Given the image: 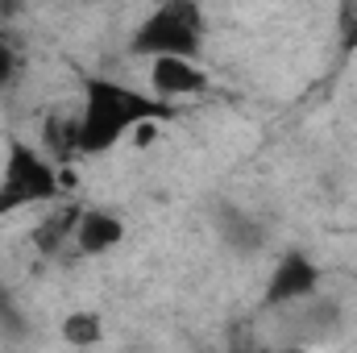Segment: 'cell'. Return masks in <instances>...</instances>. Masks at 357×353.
Masks as SVG:
<instances>
[{
	"label": "cell",
	"mask_w": 357,
	"mask_h": 353,
	"mask_svg": "<svg viewBox=\"0 0 357 353\" xmlns=\"http://www.w3.org/2000/svg\"><path fill=\"white\" fill-rule=\"evenodd\" d=\"M178 104L154 96V91L129 88L108 75H88L79 84V108H75V158H100L133 137L146 121H171Z\"/></svg>",
	"instance_id": "obj_1"
},
{
	"label": "cell",
	"mask_w": 357,
	"mask_h": 353,
	"mask_svg": "<svg viewBox=\"0 0 357 353\" xmlns=\"http://www.w3.org/2000/svg\"><path fill=\"white\" fill-rule=\"evenodd\" d=\"M63 183H67V175L42 146L13 137L4 150V167H0V220L54 204L63 195Z\"/></svg>",
	"instance_id": "obj_2"
},
{
	"label": "cell",
	"mask_w": 357,
	"mask_h": 353,
	"mask_svg": "<svg viewBox=\"0 0 357 353\" xmlns=\"http://www.w3.org/2000/svg\"><path fill=\"white\" fill-rule=\"evenodd\" d=\"M208 42V17L199 0H158L129 33V54L158 59V54H187L199 59Z\"/></svg>",
	"instance_id": "obj_3"
},
{
	"label": "cell",
	"mask_w": 357,
	"mask_h": 353,
	"mask_svg": "<svg viewBox=\"0 0 357 353\" xmlns=\"http://www.w3.org/2000/svg\"><path fill=\"white\" fill-rule=\"evenodd\" d=\"M316 291H324V270L320 262L307 254V250H282L278 262L270 266L266 287H262V308L266 312H282V308H295L303 299H312Z\"/></svg>",
	"instance_id": "obj_4"
},
{
	"label": "cell",
	"mask_w": 357,
	"mask_h": 353,
	"mask_svg": "<svg viewBox=\"0 0 357 353\" xmlns=\"http://www.w3.org/2000/svg\"><path fill=\"white\" fill-rule=\"evenodd\" d=\"M212 229H216L220 246L233 250V254H241V258H254V254H262L270 246L266 220L254 216L250 208L233 204V200H220V204L212 208Z\"/></svg>",
	"instance_id": "obj_5"
},
{
	"label": "cell",
	"mask_w": 357,
	"mask_h": 353,
	"mask_svg": "<svg viewBox=\"0 0 357 353\" xmlns=\"http://www.w3.org/2000/svg\"><path fill=\"white\" fill-rule=\"evenodd\" d=\"M150 63V91L162 96V100H191V96H204L212 88L208 71L199 67V59H187V54H158V59H146Z\"/></svg>",
	"instance_id": "obj_6"
},
{
	"label": "cell",
	"mask_w": 357,
	"mask_h": 353,
	"mask_svg": "<svg viewBox=\"0 0 357 353\" xmlns=\"http://www.w3.org/2000/svg\"><path fill=\"white\" fill-rule=\"evenodd\" d=\"M125 216L112 212V208H100V204H84L79 208V220H75V237H71V250L79 258H100V254H112L121 241H125Z\"/></svg>",
	"instance_id": "obj_7"
},
{
	"label": "cell",
	"mask_w": 357,
	"mask_h": 353,
	"mask_svg": "<svg viewBox=\"0 0 357 353\" xmlns=\"http://www.w3.org/2000/svg\"><path fill=\"white\" fill-rule=\"evenodd\" d=\"M79 208L84 204H46V216L29 229V246L42 254V258H54V254H63L67 246H71V237H75V220H79Z\"/></svg>",
	"instance_id": "obj_8"
},
{
	"label": "cell",
	"mask_w": 357,
	"mask_h": 353,
	"mask_svg": "<svg viewBox=\"0 0 357 353\" xmlns=\"http://www.w3.org/2000/svg\"><path fill=\"white\" fill-rule=\"evenodd\" d=\"M63 341L67 345H100L104 341V320L96 312H71L63 320Z\"/></svg>",
	"instance_id": "obj_9"
},
{
	"label": "cell",
	"mask_w": 357,
	"mask_h": 353,
	"mask_svg": "<svg viewBox=\"0 0 357 353\" xmlns=\"http://www.w3.org/2000/svg\"><path fill=\"white\" fill-rule=\"evenodd\" d=\"M17 75H21V54H17V46L8 38H0V91L13 88Z\"/></svg>",
	"instance_id": "obj_10"
},
{
	"label": "cell",
	"mask_w": 357,
	"mask_h": 353,
	"mask_svg": "<svg viewBox=\"0 0 357 353\" xmlns=\"http://www.w3.org/2000/svg\"><path fill=\"white\" fill-rule=\"evenodd\" d=\"M341 50H357V0H341Z\"/></svg>",
	"instance_id": "obj_11"
},
{
	"label": "cell",
	"mask_w": 357,
	"mask_h": 353,
	"mask_svg": "<svg viewBox=\"0 0 357 353\" xmlns=\"http://www.w3.org/2000/svg\"><path fill=\"white\" fill-rule=\"evenodd\" d=\"M0 38H4V17H0Z\"/></svg>",
	"instance_id": "obj_12"
}]
</instances>
